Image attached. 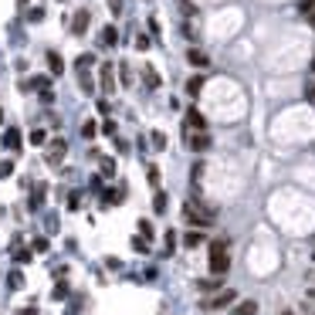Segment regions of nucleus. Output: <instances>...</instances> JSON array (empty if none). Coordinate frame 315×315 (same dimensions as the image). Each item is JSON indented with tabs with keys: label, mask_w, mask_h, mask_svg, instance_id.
Listing matches in <instances>:
<instances>
[{
	"label": "nucleus",
	"mask_w": 315,
	"mask_h": 315,
	"mask_svg": "<svg viewBox=\"0 0 315 315\" xmlns=\"http://www.w3.org/2000/svg\"><path fill=\"white\" fill-rule=\"evenodd\" d=\"M183 217H187V224H193V227H210L214 224V207H203L200 200H187L183 203Z\"/></svg>",
	"instance_id": "nucleus-1"
},
{
	"label": "nucleus",
	"mask_w": 315,
	"mask_h": 315,
	"mask_svg": "<svg viewBox=\"0 0 315 315\" xmlns=\"http://www.w3.org/2000/svg\"><path fill=\"white\" fill-rule=\"evenodd\" d=\"M227 268H231L227 237H220V241H214V244H210V271H214V275H227Z\"/></svg>",
	"instance_id": "nucleus-2"
},
{
	"label": "nucleus",
	"mask_w": 315,
	"mask_h": 315,
	"mask_svg": "<svg viewBox=\"0 0 315 315\" xmlns=\"http://www.w3.org/2000/svg\"><path fill=\"white\" fill-rule=\"evenodd\" d=\"M210 143H214V139H210V132H207V129H203V132H187V146H190L193 153H207V149H210Z\"/></svg>",
	"instance_id": "nucleus-3"
},
{
	"label": "nucleus",
	"mask_w": 315,
	"mask_h": 315,
	"mask_svg": "<svg viewBox=\"0 0 315 315\" xmlns=\"http://www.w3.org/2000/svg\"><path fill=\"white\" fill-rule=\"evenodd\" d=\"M17 88L21 92H44V88H51V75H34V78L21 81Z\"/></svg>",
	"instance_id": "nucleus-4"
},
{
	"label": "nucleus",
	"mask_w": 315,
	"mask_h": 315,
	"mask_svg": "<svg viewBox=\"0 0 315 315\" xmlns=\"http://www.w3.org/2000/svg\"><path fill=\"white\" fill-rule=\"evenodd\" d=\"M234 298H237V292H234V288H224L220 295H214V298H207V302H203V308H224V305H231Z\"/></svg>",
	"instance_id": "nucleus-5"
},
{
	"label": "nucleus",
	"mask_w": 315,
	"mask_h": 315,
	"mask_svg": "<svg viewBox=\"0 0 315 315\" xmlns=\"http://www.w3.org/2000/svg\"><path fill=\"white\" fill-rule=\"evenodd\" d=\"M65 153H68V143H65V139H55V143H51V149H48V163H51V166H58V163L65 159Z\"/></svg>",
	"instance_id": "nucleus-6"
},
{
	"label": "nucleus",
	"mask_w": 315,
	"mask_h": 315,
	"mask_svg": "<svg viewBox=\"0 0 315 315\" xmlns=\"http://www.w3.org/2000/svg\"><path fill=\"white\" fill-rule=\"evenodd\" d=\"M203 132V129H207V119H203L200 112H197V109H190V112H187V132Z\"/></svg>",
	"instance_id": "nucleus-7"
},
{
	"label": "nucleus",
	"mask_w": 315,
	"mask_h": 315,
	"mask_svg": "<svg viewBox=\"0 0 315 315\" xmlns=\"http://www.w3.org/2000/svg\"><path fill=\"white\" fill-rule=\"evenodd\" d=\"M88 21H92L88 11H78L75 17H71V34H85L88 31Z\"/></svg>",
	"instance_id": "nucleus-8"
},
{
	"label": "nucleus",
	"mask_w": 315,
	"mask_h": 315,
	"mask_svg": "<svg viewBox=\"0 0 315 315\" xmlns=\"http://www.w3.org/2000/svg\"><path fill=\"white\" fill-rule=\"evenodd\" d=\"M115 71H112V65H109V61H105V65H102V71H99V78H102V88L105 92H115V78H112Z\"/></svg>",
	"instance_id": "nucleus-9"
},
{
	"label": "nucleus",
	"mask_w": 315,
	"mask_h": 315,
	"mask_svg": "<svg viewBox=\"0 0 315 315\" xmlns=\"http://www.w3.org/2000/svg\"><path fill=\"white\" fill-rule=\"evenodd\" d=\"M187 61H190L193 68H207V65H210V58L203 55L200 48H190V51H187Z\"/></svg>",
	"instance_id": "nucleus-10"
},
{
	"label": "nucleus",
	"mask_w": 315,
	"mask_h": 315,
	"mask_svg": "<svg viewBox=\"0 0 315 315\" xmlns=\"http://www.w3.org/2000/svg\"><path fill=\"white\" fill-rule=\"evenodd\" d=\"M48 68H51V75H61V71H65V58L58 55V51H48Z\"/></svg>",
	"instance_id": "nucleus-11"
},
{
	"label": "nucleus",
	"mask_w": 315,
	"mask_h": 315,
	"mask_svg": "<svg viewBox=\"0 0 315 315\" xmlns=\"http://www.w3.org/2000/svg\"><path fill=\"white\" fill-rule=\"evenodd\" d=\"M78 85H81V92H85V95H92V92H95V81H92V71H88V68H78Z\"/></svg>",
	"instance_id": "nucleus-12"
},
{
	"label": "nucleus",
	"mask_w": 315,
	"mask_h": 315,
	"mask_svg": "<svg viewBox=\"0 0 315 315\" xmlns=\"http://www.w3.org/2000/svg\"><path fill=\"white\" fill-rule=\"evenodd\" d=\"M4 146L7 149H21V129H7V132H4Z\"/></svg>",
	"instance_id": "nucleus-13"
},
{
	"label": "nucleus",
	"mask_w": 315,
	"mask_h": 315,
	"mask_svg": "<svg viewBox=\"0 0 315 315\" xmlns=\"http://www.w3.org/2000/svg\"><path fill=\"white\" fill-rule=\"evenodd\" d=\"M203 81H207V78H203V75H193V78L187 81V95H190V99H197V95H200Z\"/></svg>",
	"instance_id": "nucleus-14"
},
{
	"label": "nucleus",
	"mask_w": 315,
	"mask_h": 315,
	"mask_svg": "<svg viewBox=\"0 0 315 315\" xmlns=\"http://www.w3.org/2000/svg\"><path fill=\"white\" fill-rule=\"evenodd\" d=\"M234 315H258V302H254V298H248V302H241L234 308Z\"/></svg>",
	"instance_id": "nucleus-15"
},
{
	"label": "nucleus",
	"mask_w": 315,
	"mask_h": 315,
	"mask_svg": "<svg viewBox=\"0 0 315 315\" xmlns=\"http://www.w3.org/2000/svg\"><path fill=\"white\" fill-rule=\"evenodd\" d=\"M143 78H146V85H149V88H159V75H156V68H153V65H146V68H143Z\"/></svg>",
	"instance_id": "nucleus-16"
},
{
	"label": "nucleus",
	"mask_w": 315,
	"mask_h": 315,
	"mask_svg": "<svg viewBox=\"0 0 315 315\" xmlns=\"http://www.w3.org/2000/svg\"><path fill=\"white\" fill-rule=\"evenodd\" d=\"M183 244H187V248H200V244H203V234H200V231H187Z\"/></svg>",
	"instance_id": "nucleus-17"
},
{
	"label": "nucleus",
	"mask_w": 315,
	"mask_h": 315,
	"mask_svg": "<svg viewBox=\"0 0 315 315\" xmlns=\"http://www.w3.org/2000/svg\"><path fill=\"white\" fill-rule=\"evenodd\" d=\"M115 41H119V31H115V24H109L102 31V44H115Z\"/></svg>",
	"instance_id": "nucleus-18"
},
{
	"label": "nucleus",
	"mask_w": 315,
	"mask_h": 315,
	"mask_svg": "<svg viewBox=\"0 0 315 315\" xmlns=\"http://www.w3.org/2000/svg\"><path fill=\"white\" fill-rule=\"evenodd\" d=\"M197 288H200V292H214V288H220V275H214V278H207V282H200Z\"/></svg>",
	"instance_id": "nucleus-19"
},
{
	"label": "nucleus",
	"mask_w": 315,
	"mask_h": 315,
	"mask_svg": "<svg viewBox=\"0 0 315 315\" xmlns=\"http://www.w3.org/2000/svg\"><path fill=\"white\" fill-rule=\"evenodd\" d=\"M31 143H34V146H44V143H48V129H34Z\"/></svg>",
	"instance_id": "nucleus-20"
},
{
	"label": "nucleus",
	"mask_w": 315,
	"mask_h": 315,
	"mask_svg": "<svg viewBox=\"0 0 315 315\" xmlns=\"http://www.w3.org/2000/svg\"><path fill=\"white\" fill-rule=\"evenodd\" d=\"M95 129H99V122H95V119H88V122L81 125V136H85V139H92V136H95Z\"/></svg>",
	"instance_id": "nucleus-21"
},
{
	"label": "nucleus",
	"mask_w": 315,
	"mask_h": 315,
	"mask_svg": "<svg viewBox=\"0 0 315 315\" xmlns=\"http://www.w3.org/2000/svg\"><path fill=\"white\" fill-rule=\"evenodd\" d=\"M153 207H156L159 214H163V210H166V193H159V190H156V197H153Z\"/></svg>",
	"instance_id": "nucleus-22"
},
{
	"label": "nucleus",
	"mask_w": 315,
	"mask_h": 315,
	"mask_svg": "<svg viewBox=\"0 0 315 315\" xmlns=\"http://www.w3.org/2000/svg\"><path fill=\"white\" fill-rule=\"evenodd\" d=\"M7 285H11V288H21V285H24V275H21V271H11V278H7Z\"/></svg>",
	"instance_id": "nucleus-23"
},
{
	"label": "nucleus",
	"mask_w": 315,
	"mask_h": 315,
	"mask_svg": "<svg viewBox=\"0 0 315 315\" xmlns=\"http://www.w3.org/2000/svg\"><path fill=\"white\" fill-rule=\"evenodd\" d=\"M34 207H41V203H44V183H37V190H34Z\"/></svg>",
	"instance_id": "nucleus-24"
},
{
	"label": "nucleus",
	"mask_w": 315,
	"mask_h": 315,
	"mask_svg": "<svg viewBox=\"0 0 315 315\" xmlns=\"http://www.w3.org/2000/svg\"><path fill=\"white\" fill-rule=\"evenodd\" d=\"M132 248L139 251V254H146V251H149V241H146V237H136V241H132Z\"/></svg>",
	"instance_id": "nucleus-25"
},
{
	"label": "nucleus",
	"mask_w": 315,
	"mask_h": 315,
	"mask_svg": "<svg viewBox=\"0 0 315 315\" xmlns=\"http://www.w3.org/2000/svg\"><path fill=\"white\" fill-rule=\"evenodd\" d=\"M149 139H153V146H156V149H166V136H163V132H153Z\"/></svg>",
	"instance_id": "nucleus-26"
},
{
	"label": "nucleus",
	"mask_w": 315,
	"mask_h": 315,
	"mask_svg": "<svg viewBox=\"0 0 315 315\" xmlns=\"http://www.w3.org/2000/svg\"><path fill=\"white\" fill-rule=\"evenodd\" d=\"M139 231H143V237H146V241L153 237V224H149V220H139Z\"/></svg>",
	"instance_id": "nucleus-27"
},
{
	"label": "nucleus",
	"mask_w": 315,
	"mask_h": 315,
	"mask_svg": "<svg viewBox=\"0 0 315 315\" xmlns=\"http://www.w3.org/2000/svg\"><path fill=\"white\" fill-rule=\"evenodd\" d=\"M119 75H122V78H119V81H122V85H129V81H132V78H129V65H125V61H122V65H119Z\"/></svg>",
	"instance_id": "nucleus-28"
},
{
	"label": "nucleus",
	"mask_w": 315,
	"mask_h": 315,
	"mask_svg": "<svg viewBox=\"0 0 315 315\" xmlns=\"http://www.w3.org/2000/svg\"><path fill=\"white\" fill-rule=\"evenodd\" d=\"M11 173H14V163L11 159H4V163H0V176H11Z\"/></svg>",
	"instance_id": "nucleus-29"
},
{
	"label": "nucleus",
	"mask_w": 315,
	"mask_h": 315,
	"mask_svg": "<svg viewBox=\"0 0 315 315\" xmlns=\"http://www.w3.org/2000/svg\"><path fill=\"white\" fill-rule=\"evenodd\" d=\"M102 173H105V176H112V173H115V159H105V163H102Z\"/></svg>",
	"instance_id": "nucleus-30"
},
{
	"label": "nucleus",
	"mask_w": 315,
	"mask_h": 315,
	"mask_svg": "<svg viewBox=\"0 0 315 315\" xmlns=\"http://www.w3.org/2000/svg\"><path fill=\"white\" fill-rule=\"evenodd\" d=\"M298 11H302V14H312L315 11V0H302V4H298Z\"/></svg>",
	"instance_id": "nucleus-31"
},
{
	"label": "nucleus",
	"mask_w": 315,
	"mask_h": 315,
	"mask_svg": "<svg viewBox=\"0 0 315 315\" xmlns=\"http://www.w3.org/2000/svg\"><path fill=\"white\" fill-rule=\"evenodd\" d=\"M136 48H139V51H146V48H149V37H146V34H139V37H136Z\"/></svg>",
	"instance_id": "nucleus-32"
},
{
	"label": "nucleus",
	"mask_w": 315,
	"mask_h": 315,
	"mask_svg": "<svg viewBox=\"0 0 315 315\" xmlns=\"http://www.w3.org/2000/svg\"><path fill=\"white\" fill-rule=\"evenodd\" d=\"M102 132H105V136L115 132V122H112V119H105V122H102Z\"/></svg>",
	"instance_id": "nucleus-33"
},
{
	"label": "nucleus",
	"mask_w": 315,
	"mask_h": 315,
	"mask_svg": "<svg viewBox=\"0 0 315 315\" xmlns=\"http://www.w3.org/2000/svg\"><path fill=\"white\" fill-rule=\"evenodd\" d=\"M27 17H31V21H41V17H44V11H41V7H31V14H27Z\"/></svg>",
	"instance_id": "nucleus-34"
},
{
	"label": "nucleus",
	"mask_w": 315,
	"mask_h": 315,
	"mask_svg": "<svg viewBox=\"0 0 315 315\" xmlns=\"http://www.w3.org/2000/svg\"><path fill=\"white\" fill-rule=\"evenodd\" d=\"M34 251H48V237H37V241H34Z\"/></svg>",
	"instance_id": "nucleus-35"
},
{
	"label": "nucleus",
	"mask_w": 315,
	"mask_h": 315,
	"mask_svg": "<svg viewBox=\"0 0 315 315\" xmlns=\"http://www.w3.org/2000/svg\"><path fill=\"white\" fill-rule=\"evenodd\" d=\"M149 183H153V187L159 183V169H156V166H149Z\"/></svg>",
	"instance_id": "nucleus-36"
},
{
	"label": "nucleus",
	"mask_w": 315,
	"mask_h": 315,
	"mask_svg": "<svg viewBox=\"0 0 315 315\" xmlns=\"http://www.w3.org/2000/svg\"><path fill=\"white\" fill-rule=\"evenodd\" d=\"M305 99H315V78L308 81V85H305Z\"/></svg>",
	"instance_id": "nucleus-37"
},
{
	"label": "nucleus",
	"mask_w": 315,
	"mask_h": 315,
	"mask_svg": "<svg viewBox=\"0 0 315 315\" xmlns=\"http://www.w3.org/2000/svg\"><path fill=\"white\" fill-rule=\"evenodd\" d=\"M173 244H176V234L169 231V234H166V254H169V251H173Z\"/></svg>",
	"instance_id": "nucleus-38"
},
{
	"label": "nucleus",
	"mask_w": 315,
	"mask_h": 315,
	"mask_svg": "<svg viewBox=\"0 0 315 315\" xmlns=\"http://www.w3.org/2000/svg\"><path fill=\"white\" fill-rule=\"evenodd\" d=\"M109 7H112V14H122V0H109Z\"/></svg>",
	"instance_id": "nucleus-39"
},
{
	"label": "nucleus",
	"mask_w": 315,
	"mask_h": 315,
	"mask_svg": "<svg viewBox=\"0 0 315 315\" xmlns=\"http://www.w3.org/2000/svg\"><path fill=\"white\" fill-rule=\"evenodd\" d=\"M17 315H37V308H21Z\"/></svg>",
	"instance_id": "nucleus-40"
},
{
	"label": "nucleus",
	"mask_w": 315,
	"mask_h": 315,
	"mask_svg": "<svg viewBox=\"0 0 315 315\" xmlns=\"http://www.w3.org/2000/svg\"><path fill=\"white\" fill-rule=\"evenodd\" d=\"M308 24H312V27H315V11H312V14H308Z\"/></svg>",
	"instance_id": "nucleus-41"
},
{
	"label": "nucleus",
	"mask_w": 315,
	"mask_h": 315,
	"mask_svg": "<svg viewBox=\"0 0 315 315\" xmlns=\"http://www.w3.org/2000/svg\"><path fill=\"white\" fill-rule=\"evenodd\" d=\"M282 315H295V312H288V308H285V312H282Z\"/></svg>",
	"instance_id": "nucleus-42"
},
{
	"label": "nucleus",
	"mask_w": 315,
	"mask_h": 315,
	"mask_svg": "<svg viewBox=\"0 0 315 315\" xmlns=\"http://www.w3.org/2000/svg\"><path fill=\"white\" fill-rule=\"evenodd\" d=\"M0 122H4V112H0Z\"/></svg>",
	"instance_id": "nucleus-43"
},
{
	"label": "nucleus",
	"mask_w": 315,
	"mask_h": 315,
	"mask_svg": "<svg viewBox=\"0 0 315 315\" xmlns=\"http://www.w3.org/2000/svg\"><path fill=\"white\" fill-rule=\"evenodd\" d=\"M17 4H21V7H24V0H17Z\"/></svg>",
	"instance_id": "nucleus-44"
},
{
	"label": "nucleus",
	"mask_w": 315,
	"mask_h": 315,
	"mask_svg": "<svg viewBox=\"0 0 315 315\" xmlns=\"http://www.w3.org/2000/svg\"><path fill=\"white\" fill-rule=\"evenodd\" d=\"M58 4H65V0H58Z\"/></svg>",
	"instance_id": "nucleus-45"
},
{
	"label": "nucleus",
	"mask_w": 315,
	"mask_h": 315,
	"mask_svg": "<svg viewBox=\"0 0 315 315\" xmlns=\"http://www.w3.org/2000/svg\"><path fill=\"white\" fill-rule=\"evenodd\" d=\"M312 258H315V251H312Z\"/></svg>",
	"instance_id": "nucleus-46"
},
{
	"label": "nucleus",
	"mask_w": 315,
	"mask_h": 315,
	"mask_svg": "<svg viewBox=\"0 0 315 315\" xmlns=\"http://www.w3.org/2000/svg\"><path fill=\"white\" fill-rule=\"evenodd\" d=\"M312 295H315V292H312Z\"/></svg>",
	"instance_id": "nucleus-47"
}]
</instances>
